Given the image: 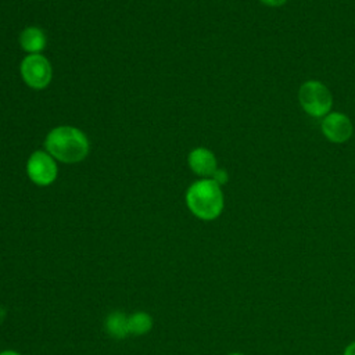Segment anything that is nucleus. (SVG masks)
I'll list each match as a JSON object with an SVG mask.
<instances>
[{"instance_id":"obj_6","label":"nucleus","mask_w":355,"mask_h":355,"mask_svg":"<svg viewBox=\"0 0 355 355\" xmlns=\"http://www.w3.org/2000/svg\"><path fill=\"white\" fill-rule=\"evenodd\" d=\"M352 122L341 112H330L322 121V132L329 141L344 143L352 136Z\"/></svg>"},{"instance_id":"obj_15","label":"nucleus","mask_w":355,"mask_h":355,"mask_svg":"<svg viewBox=\"0 0 355 355\" xmlns=\"http://www.w3.org/2000/svg\"><path fill=\"white\" fill-rule=\"evenodd\" d=\"M0 355H21V354L14 349H4V351H0Z\"/></svg>"},{"instance_id":"obj_3","label":"nucleus","mask_w":355,"mask_h":355,"mask_svg":"<svg viewBox=\"0 0 355 355\" xmlns=\"http://www.w3.org/2000/svg\"><path fill=\"white\" fill-rule=\"evenodd\" d=\"M298 100L304 111L312 116H324L333 105L330 90L318 80H306L298 90Z\"/></svg>"},{"instance_id":"obj_14","label":"nucleus","mask_w":355,"mask_h":355,"mask_svg":"<svg viewBox=\"0 0 355 355\" xmlns=\"http://www.w3.org/2000/svg\"><path fill=\"white\" fill-rule=\"evenodd\" d=\"M6 316H7V311H6V308L3 305H0V324H3Z\"/></svg>"},{"instance_id":"obj_11","label":"nucleus","mask_w":355,"mask_h":355,"mask_svg":"<svg viewBox=\"0 0 355 355\" xmlns=\"http://www.w3.org/2000/svg\"><path fill=\"white\" fill-rule=\"evenodd\" d=\"M211 179H214L220 186V184H225L227 182V173H226L225 169H216Z\"/></svg>"},{"instance_id":"obj_13","label":"nucleus","mask_w":355,"mask_h":355,"mask_svg":"<svg viewBox=\"0 0 355 355\" xmlns=\"http://www.w3.org/2000/svg\"><path fill=\"white\" fill-rule=\"evenodd\" d=\"M343 355H355V341L349 343V344L345 347Z\"/></svg>"},{"instance_id":"obj_4","label":"nucleus","mask_w":355,"mask_h":355,"mask_svg":"<svg viewBox=\"0 0 355 355\" xmlns=\"http://www.w3.org/2000/svg\"><path fill=\"white\" fill-rule=\"evenodd\" d=\"M21 76L29 87L44 89L53 76L51 65L42 54H29L21 62Z\"/></svg>"},{"instance_id":"obj_2","label":"nucleus","mask_w":355,"mask_h":355,"mask_svg":"<svg viewBox=\"0 0 355 355\" xmlns=\"http://www.w3.org/2000/svg\"><path fill=\"white\" fill-rule=\"evenodd\" d=\"M223 193L214 179L194 182L186 191V204L190 212L202 220L216 219L223 211Z\"/></svg>"},{"instance_id":"obj_9","label":"nucleus","mask_w":355,"mask_h":355,"mask_svg":"<svg viewBox=\"0 0 355 355\" xmlns=\"http://www.w3.org/2000/svg\"><path fill=\"white\" fill-rule=\"evenodd\" d=\"M104 330L110 337L115 340L126 338L130 336L128 329V315L122 311L110 312L104 320Z\"/></svg>"},{"instance_id":"obj_16","label":"nucleus","mask_w":355,"mask_h":355,"mask_svg":"<svg viewBox=\"0 0 355 355\" xmlns=\"http://www.w3.org/2000/svg\"><path fill=\"white\" fill-rule=\"evenodd\" d=\"M227 355H244V354H241V352H230Z\"/></svg>"},{"instance_id":"obj_8","label":"nucleus","mask_w":355,"mask_h":355,"mask_svg":"<svg viewBox=\"0 0 355 355\" xmlns=\"http://www.w3.org/2000/svg\"><path fill=\"white\" fill-rule=\"evenodd\" d=\"M19 44L29 54H40L47 44V39L40 28L28 26L19 35Z\"/></svg>"},{"instance_id":"obj_7","label":"nucleus","mask_w":355,"mask_h":355,"mask_svg":"<svg viewBox=\"0 0 355 355\" xmlns=\"http://www.w3.org/2000/svg\"><path fill=\"white\" fill-rule=\"evenodd\" d=\"M189 166L190 169L205 179H209L214 176L215 171L218 169L216 166V158L214 153H211L208 148L204 147H197L190 151L189 154Z\"/></svg>"},{"instance_id":"obj_5","label":"nucleus","mask_w":355,"mask_h":355,"mask_svg":"<svg viewBox=\"0 0 355 355\" xmlns=\"http://www.w3.org/2000/svg\"><path fill=\"white\" fill-rule=\"evenodd\" d=\"M29 179L37 186H49L57 178V164L46 151H35L26 164Z\"/></svg>"},{"instance_id":"obj_10","label":"nucleus","mask_w":355,"mask_h":355,"mask_svg":"<svg viewBox=\"0 0 355 355\" xmlns=\"http://www.w3.org/2000/svg\"><path fill=\"white\" fill-rule=\"evenodd\" d=\"M128 329L130 336H144L153 329V316L144 311L128 315Z\"/></svg>"},{"instance_id":"obj_12","label":"nucleus","mask_w":355,"mask_h":355,"mask_svg":"<svg viewBox=\"0 0 355 355\" xmlns=\"http://www.w3.org/2000/svg\"><path fill=\"white\" fill-rule=\"evenodd\" d=\"M287 0H261V3H263L265 6H269V7H280L286 3Z\"/></svg>"},{"instance_id":"obj_1","label":"nucleus","mask_w":355,"mask_h":355,"mask_svg":"<svg viewBox=\"0 0 355 355\" xmlns=\"http://www.w3.org/2000/svg\"><path fill=\"white\" fill-rule=\"evenodd\" d=\"M44 147L54 159L65 164H76L87 155L89 140L78 128L57 126L46 136Z\"/></svg>"}]
</instances>
